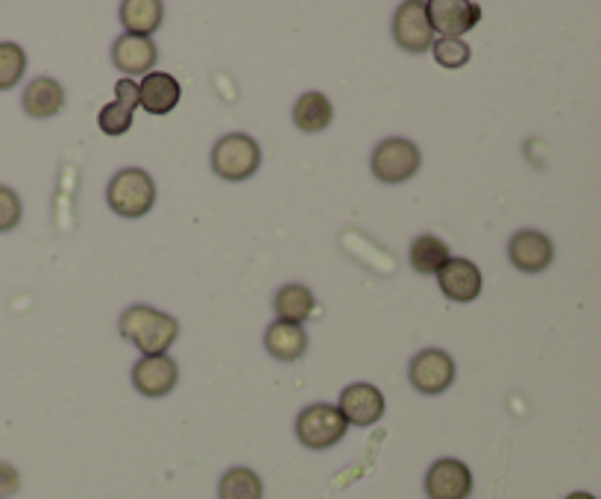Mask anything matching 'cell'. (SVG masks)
I'll return each instance as SVG.
<instances>
[{
	"instance_id": "6da1fadb",
	"label": "cell",
	"mask_w": 601,
	"mask_h": 499,
	"mask_svg": "<svg viewBox=\"0 0 601 499\" xmlns=\"http://www.w3.org/2000/svg\"><path fill=\"white\" fill-rule=\"evenodd\" d=\"M118 333L144 356H167L179 338V321L153 306H130L118 321Z\"/></svg>"
},
{
	"instance_id": "7a4b0ae2",
	"label": "cell",
	"mask_w": 601,
	"mask_h": 499,
	"mask_svg": "<svg viewBox=\"0 0 601 499\" xmlns=\"http://www.w3.org/2000/svg\"><path fill=\"white\" fill-rule=\"evenodd\" d=\"M106 200L121 218H144L156 203V183L141 167H123L106 188Z\"/></svg>"
},
{
	"instance_id": "3957f363",
	"label": "cell",
	"mask_w": 601,
	"mask_h": 499,
	"mask_svg": "<svg viewBox=\"0 0 601 499\" xmlns=\"http://www.w3.org/2000/svg\"><path fill=\"white\" fill-rule=\"evenodd\" d=\"M259 165H262V148L247 132H229L211 150V171L229 183L250 180Z\"/></svg>"
},
{
	"instance_id": "277c9868",
	"label": "cell",
	"mask_w": 601,
	"mask_h": 499,
	"mask_svg": "<svg viewBox=\"0 0 601 499\" xmlns=\"http://www.w3.org/2000/svg\"><path fill=\"white\" fill-rule=\"evenodd\" d=\"M349 423L347 417L340 414L338 405H308L303 409L297 417V438L303 447L308 449H329L335 447L338 441L347 438Z\"/></svg>"
},
{
	"instance_id": "5b68a950",
	"label": "cell",
	"mask_w": 601,
	"mask_h": 499,
	"mask_svg": "<svg viewBox=\"0 0 601 499\" xmlns=\"http://www.w3.org/2000/svg\"><path fill=\"white\" fill-rule=\"evenodd\" d=\"M419 148L408 139H384L379 148L373 150L370 167H373L375 180L382 183H405L419 171Z\"/></svg>"
},
{
	"instance_id": "8992f818",
	"label": "cell",
	"mask_w": 601,
	"mask_h": 499,
	"mask_svg": "<svg viewBox=\"0 0 601 499\" xmlns=\"http://www.w3.org/2000/svg\"><path fill=\"white\" fill-rule=\"evenodd\" d=\"M393 39L402 51L426 53L435 44V30L428 24L426 0H405L393 12Z\"/></svg>"
},
{
	"instance_id": "52a82bcc",
	"label": "cell",
	"mask_w": 601,
	"mask_h": 499,
	"mask_svg": "<svg viewBox=\"0 0 601 499\" xmlns=\"http://www.w3.org/2000/svg\"><path fill=\"white\" fill-rule=\"evenodd\" d=\"M408 379L419 394H444V391H449V386L455 382L452 356L444 350H435V347L417 352V356L411 359Z\"/></svg>"
},
{
	"instance_id": "ba28073f",
	"label": "cell",
	"mask_w": 601,
	"mask_h": 499,
	"mask_svg": "<svg viewBox=\"0 0 601 499\" xmlns=\"http://www.w3.org/2000/svg\"><path fill=\"white\" fill-rule=\"evenodd\" d=\"M428 24L440 39H458L481 21V7L472 0H428Z\"/></svg>"
},
{
	"instance_id": "9c48e42d",
	"label": "cell",
	"mask_w": 601,
	"mask_h": 499,
	"mask_svg": "<svg viewBox=\"0 0 601 499\" xmlns=\"http://www.w3.org/2000/svg\"><path fill=\"white\" fill-rule=\"evenodd\" d=\"M428 499H470L472 474L458 458H440L426 474Z\"/></svg>"
},
{
	"instance_id": "30bf717a",
	"label": "cell",
	"mask_w": 601,
	"mask_h": 499,
	"mask_svg": "<svg viewBox=\"0 0 601 499\" xmlns=\"http://www.w3.org/2000/svg\"><path fill=\"white\" fill-rule=\"evenodd\" d=\"M507 256L516 271L540 273L546 271L555 259V245L549 236H543L537 229H520L507 245Z\"/></svg>"
},
{
	"instance_id": "8fae6325",
	"label": "cell",
	"mask_w": 601,
	"mask_h": 499,
	"mask_svg": "<svg viewBox=\"0 0 601 499\" xmlns=\"http://www.w3.org/2000/svg\"><path fill=\"white\" fill-rule=\"evenodd\" d=\"M340 414L347 417L349 426H373L382 421L384 397L382 391L370 382H356L340 391Z\"/></svg>"
},
{
	"instance_id": "7c38bea8",
	"label": "cell",
	"mask_w": 601,
	"mask_h": 499,
	"mask_svg": "<svg viewBox=\"0 0 601 499\" xmlns=\"http://www.w3.org/2000/svg\"><path fill=\"white\" fill-rule=\"evenodd\" d=\"M179 382V368L171 356H144L132 368V386L144 397L171 394Z\"/></svg>"
},
{
	"instance_id": "4fadbf2b",
	"label": "cell",
	"mask_w": 601,
	"mask_h": 499,
	"mask_svg": "<svg viewBox=\"0 0 601 499\" xmlns=\"http://www.w3.org/2000/svg\"><path fill=\"white\" fill-rule=\"evenodd\" d=\"M135 109H139V83L123 77L114 83V100L100 109L97 123L106 135H123V132H130Z\"/></svg>"
},
{
	"instance_id": "5bb4252c",
	"label": "cell",
	"mask_w": 601,
	"mask_h": 499,
	"mask_svg": "<svg viewBox=\"0 0 601 499\" xmlns=\"http://www.w3.org/2000/svg\"><path fill=\"white\" fill-rule=\"evenodd\" d=\"M179 97H183V86L165 70H150L139 83V106L150 115L174 112L179 106Z\"/></svg>"
},
{
	"instance_id": "9a60e30c",
	"label": "cell",
	"mask_w": 601,
	"mask_h": 499,
	"mask_svg": "<svg viewBox=\"0 0 601 499\" xmlns=\"http://www.w3.org/2000/svg\"><path fill=\"white\" fill-rule=\"evenodd\" d=\"M159 59V47L153 39H144V35H127L114 39L112 44V62L114 68H121L123 74H144L147 77L153 65Z\"/></svg>"
},
{
	"instance_id": "2e32d148",
	"label": "cell",
	"mask_w": 601,
	"mask_h": 499,
	"mask_svg": "<svg viewBox=\"0 0 601 499\" xmlns=\"http://www.w3.org/2000/svg\"><path fill=\"white\" fill-rule=\"evenodd\" d=\"M440 291L455 303H472L481 294V271L470 259H449L437 273Z\"/></svg>"
},
{
	"instance_id": "e0dca14e",
	"label": "cell",
	"mask_w": 601,
	"mask_h": 499,
	"mask_svg": "<svg viewBox=\"0 0 601 499\" xmlns=\"http://www.w3.org/2000/svg\"><path fill=\"white\" fill-rule=\"evenodd\" d=\"M24 112L30 118H53L65 106V88L53 77H35L24 88Z\"/></svg>"
},
{
	"instance_id": "ac0fdd59",
	"label": "cell",
	"mask_w": 601,
	"mask_h": 499,
	"mask_svg": "<svg viewBox=\"0 0 601 499\" xmlns=\"http://www.w3.org/2000/svg\"><path fill=\"white\" fill-rule=\"evenodd\" d=\"M264 347H267V352H271L273 359L297 361L303 359L305 350H308V335H305L303 326L276 321V324L267 326V333H264Z\"/></svg>"
},
{
	"instance_id": "d6986e66",
	"label": "cell",
	"mask_w": 601,
	"mask_h": 499,
	"mask_svg": "<svg viewBox=\"0 0 601 499\" xmlns=\"http://www.w3.org/2000/svg\"><path fill=\"white\" fill-rule=\"evenodd\" d=\"M118 12L127 35H144V39L156 33L165 18V7L159 0H123Z\"/></svg>"
},
{
	"instance_id": "ffe728a7",
	"label": "cell",
	"mask_w": 601,
	"mask_h": 499,
	"mask_svg": "<svg viewBox=\"0 0 601 499\" xmlns=\"http://www.w3.org/2000/svg\"><path fill=\"white\" fill-rule=\"evenodd\" d=\"M314 306H317V300L299 282H291V285L276 291V297H273V308H276V317H280L282 324L303 326V321L312 317Z\"/></svg>"
},
{
	"instance_id": "44dd1931",
	"label": "cell",
	"mask_w": 601,
	"mask_h": 499,
	"mask_svg": "<svg viewBox=\"0 0 601 499\" xmlns=\"http://www.w3.org/2000/svg\"><path fill=\"white\" fill-rule=\"evenodd\" d=\"M331 109L329 97L320 95V91H308L294 104V123L299 127V132H320L331 123Z\"/></svg>"
},
{
	"instance_id": "7402d4cb",
	"label": "cell",
	"mask_w": 601,
	"mask_h": 499,
	"mask_svg": "<svg viewBox=\"0 0 601 499\" xmlns=\"http://www.w3.org/2000/svg\"><path fill=\"white\" fill-rule=\"evenodd\" d=\"M452 259L449 245L437 236H419L411 245V268L417 273H440L446 262Z\"/></svg>"
},
{
	"instance_id": "603a6c76",
	"label": "cell",
	"mask_w": 601,
	"mask_h": 499,
	"mask_svg": "<svg viewBox=\"0 0 601 499\" xmlns=\"http://www.w3.org/2000/svg\"><path fill=\"white\" fill-rule=\"evenodd\" d=\"M220 499H262L264 497V485L259 479L255 470L250 467H232L223 474L218 488Z\"/></svg>"
},
{
	"instance_id": "cb8c5ba5",
	"label": "cell",
	"mask_w": 601,
	"mask_h": 499,
	"mask_svg": "<svg viewBox=\"0 0 601 499\" xmlns=\"http://www.w3.org/2000/svg\"><path fill=\"white\" fill-rule=\"evenodd\" d=\"M26 70V53L21 44L0 42V91L18 86Z\"/></svg>"
},
{
	"instance_id": "d4e9b609",
	"label": "cell",
	"mask_w": 601,
	"mask_h": 499,
	"mask_svg": "<svg viewBox=\"0 0 601 499\" xmlns=\"http://www.w3.org/2000/svg\"><path fill=\"white\" fill-rule=\"evenodd\" d=\"M431 51H435V59L444 68H463L470 62V44L463 39H437L431 44Z\"/></svg>"
},
{
	"instance_id": "484cf974",
	"label": "cell",
	"mask_w": 601,
	"mask_h": 499,
	"mask_svg": "<svg viewBox=\"0 0 601 499\" xmlns=\"http://www.w3.org/2000/svg\"><path fill=\"white\" fill-rule=\"evenodd\" d=\"M21 215H24L21 197L12 188H7V185H0V232L15 229L21 224Z\"/></svg>"
},
{
	"instance_id": "4316f807",
	"label": "cell",
	"mask_w": 601,
	"mask_h": 499,
	"mask_svg": "<svg viewBox=\"0 0 601 499\" xmlns=\"http://www.w3.org/2000/svg\"><path fill=\"white\" fill-rule=\"evenodd\" d=\"M18 488H21V476H18V470L12 465H7V462H0V499L18 493Z\"/></svg>"
},
{
	"instance_id": "83f0119b",
	"label": "cell",
	"mask_w": 601,
	"mask_h": 499,
	"mask_svg": "<svg viewBox=\"0 0 601 499\" xmlns=\"http://www.w3.org/2000/svg\"><path fill=\"white\" fill-rule=\"evenodd\" d=\"M567 499H595L593 493H584V491H578V493H569Z\"/></svg>"
}]
</instances>
